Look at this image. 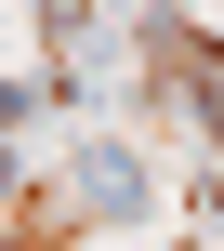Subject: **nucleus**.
<instances>
[{
	"instance_id": "obj_2",
	"label": "nucleus",
	"mask_w": 224,
	"mask_h": 251,
	"mask_svg": "<svg viewBox=\"0 0 224 251\" xmlns=\"http://www.w3.org/2000/svg\"><path fill=\"white\" fill-rule=\"evenodd\" d=\"M211 199H224V185H211Z\"/></svg>"
},
{
	"instance_id": "obj_1",
	"label": "nucleus",
	"mask_w": 224,
	"mask_h": 251,
	"mask_svg": "<svg viewBox=\"0 0 224 251\" xmlns=\"http://www.w3.org/2000/svg\"><path fill=\"white\" fill-rule=\"evenodd\" d=\"M172 66H185V106H198V119H211V132H224V40H185Z\"/></svg>"
}]
</instances>
